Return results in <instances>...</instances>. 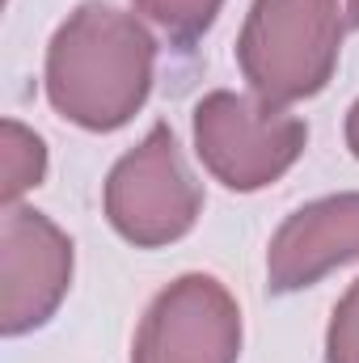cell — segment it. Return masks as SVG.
<instances>
[{
	"mask_svg": "<svg viewBox=\"0 0 359 363\" xmlns=\"http://www.w3.org/2000/svg\"><path fill=\"white\" fill-rule=\"evenodd\" d=\"M101 203L110 228L136 250H165L199 224L203 190L170 123H157L127 157H118Z\"/></svg>",
	"mask_w": 359,
	"mask_h": 363,
	"instance_id": "277c9868",
	"label": "cell"
},
{
	"mask_svg": "<svg viewBox=\"0 0 359 363\" xmlns=\"http://www.w3.org/2000/svg\"><path fill=\"white\" fill-rule=\"evenodd\" d=\"M72 283L68 233L30 207H4L0 220V334L21 338L55 317Z\"/></svg>",
	"mask_w": 359,
	"mask_h": 363,
	"instance_id": "8992f818",
	"label": "cell"
},
{
	"mask_svg": "<svg viewBox=\"0 0 359 363\" xmlns=\"http://www.w3.org/2000/svg\"><path fill=\"white\" fill-rule=\"evenodd\" d=\"M326 363H359V279L334 304L326 330Z\"/></svg>",
	"mask_w": 359,
	"mask_h": 363,
	"instance_id": "30bf717a",
	"label": "cell"
},
{
	"mask_svg": "<svg viewBox=\"0 0 359 363\" xmlns=\"http://www.w3.org/2000/svg\"><path fill=\"white\" fill-rule=\"evenodd\" d=\"M309 144V127L258 93L216 89L194 106V152L203 169L237 194L267 190Z\"/></svg>",
	"mask_w": 359,
	"mask_h": 363,
	"instance_id": "3957f363",
	"label": "cell"
},
{
	"mask_svg": "<svg viewBox=\"0 0 359 363\" xmlns=\"http://www.w3.org/2000/svg\"><path fill=\"white\" fill-rule=\"evenodd\" d=\"M347 148H351V157L359 161V101L347 110Z\"/></svg>",
	"mask_w": 359,
	"mask_h": 363,
	"instance_id": "8fae6325",
	"label": "cell"
},
{
	"mask_svg": "<svg viewBox=\"0 0 359 363\" xmlns=\"http://www.w3.org/2000/svg\"><path fill=\"white\" fill-rule=\"evenodd\" d=\"M347 26L359 30V0H347Z\"/></svg>",
	"mask_w": 359,
	"mask_h": 363,
	"instance_id": "7c38bea8",
	"label": "cell"
},
{
	"mask_svg": "<svg viewBox=\"0 0 359 363\" xmlns=\"http://www.w3.org/2000/svg\"><path fill=\"white\" fill-rule=\"evenodd\" d=\"M43 178H47V144L17 118H4L0 123V199L4 207H13L26 190L43 186Z\"/></svg>",
	"mask_w": 359,
	"mask_h": 363,
	"instance_id": "ba28073f",
	"label": "cell"
},
{
	"mask_svg": "<svg viewBox=\"0 0 359 363\" xmlns=\"http://www.w3.org/2000/svg\"><path fill=\"white\" fill-rule=\"evenodd\" d=\"M347 17L338 0H254L237 38V68L270 106H292L330 85Z\"/></svg>",
	"mask_w": 359,
	"mask_h": 363,
	"instance_id": "7a4b0ae2",
	"label": "cell"
},
{
	"mask_svg": "<svg viewBox=\"0 0 359 363\" xmlns=\"http://www.w3.org/2000/svg\"><path fill=\"white\" fill-rule=\"evenodd\" d=\"M157 77L153 34L123 9L85 0L47 47V101L60 118L85 131L127 127Z\"/></svg>",
	"mask_w": 359,
	"mask_h": 363,
	"instance_id": "6da1fadb",
	"label": "cell"
},
{
	"mask_svg": "<svg viewBox=\"0 0 359 363\" xmlns=\"http://www.w3.org/2000/svg\"><path fill=\"white\" fill-rule=\"evenodd\" d=\"M347 262H359V190L304 203L279 224L267 250V287L279 296L304 291Z\"/></svg>",
	"mask_w": 359,
	"mask_h": 363,
	"instance_id": "52a82bcc",
	"label": "cell"
},
{
	"mask_svg": "<svg viewBox=\"0 0 359 363\" xmlns=\"http://www.w3.org/2000/svg\"><path fill=\"white\" fill-rule=\"evenodd\" d=\"M241 308L216 274H182L144 313L131 363H237Z\"/></svg>",
	"mask_w": 359,
	"mask_h": 363,
	"instance_id": "5b68a950",
	"label": "cell"
},
{
	"mask_svg": "<svg viewBox=\"0 0 359 363\" xmlns=\"http://www.w3.org/2000/svg\"><path fill=\"white\" fill-rule=\"evenodd\" d=\"M136 9H140L170 43L190 47V43H199V38L211 30V21H216V13L224 9V0H136Z\"/></svg>",
	"mask_w": 359,
	"mask_h": 363,
	"instance_id": "9c48e42d",
	"label": "cell"
}]
</instances>
